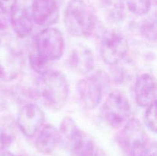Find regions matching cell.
<instances>
[{"label": "cell", "instance_id": "7", "mask_svg": "<svg viewBox=\"0 0 157 156\" xmlns=\"http://www.w3.org/2000/svg\"><path fill=\"white\" fill-rule=\"evenodd\" d=\"M35 47L37 53L49 62L57 61L64 53V37L59 30L48 27L37 35Z\"/></svg>", "mask_w": 157, "mask_h": 156}, {"label": "cell", "instance_id": "1", "mask_svg": "<svg viewBox=\"0 0 157 156\" xmlns=\"http://www.w3.org/2000/svg\"><path fill=\"white\" fill-rule=\"evenodd\" d=\"M37 94L43 102L54 110H61L68 99L69 87L61 72L48 70L37 83Z\"/></svg>", "mask_w": 157, "mask_h": 156}, {"label": "cell", "instance_id": "2", "mask_svg": "<svg viewBox=\"0 0 157 156\" xmlns=\"http://www.w3.org/2000/svg\"><path fill=\"white\" fill-rule=\"evenodd\" d=\"M64 21L67 32L75 37L90 36L96 26L94 15L83 0H71L67 3Z\"/></svg>", "mask_w": 157, "mask_h": 156}, {"label": "cell", "instance_id": "14", "mask_svg": "<svg viewBox=\"0 0 157 156\" xmlns=\"http://www.w3.org/2000/svg\"><path fill=\"white\" fill-rule=\"evenodd\" d=\"M94 60L91 50L84 47L74 49L68 58V64L79 73H87L93 69Z\"/></svg>", "mask_w": 157, "mask_h": 156}, {"label": "cell", "instance_id": "25", "mask_svg": "<svg viewBox=\"0 0 157 156\" xmlns=\"http://www.w3.org/2000/svg\"><path fill=\"white\" fill-rule=\"evenodd\" d=\"M0 156H15L12 153L9 152V151H2L0 153Z\"/></svg>", "mask_w": 157, "mask_h": 156}, {"label": "cell", "instance_id": "18", "mask_svg": "<svg viewBox=\"0 0 157 156\" xmlns=\"http://www.w3.org/2000/svg\"><path fill=\"white\" fill-rule=\"evenodd\" d=\"M145 122L147 126L152 132H156V101L147 106L145 113Z\"/></svg>", "mask_w": 157, "mask_h": 156}, {"label": "cell", "instance_id": "12", "mask_svg": "<svg viewBox=\"0 0 157 156\" xmlns=\"http://www.w3.org/2000/svg\"><path fill=\"white\" fill-rule=\"evenodd\" d=\"M135 98L138 105L147 107L156 101V84L154 76L144 73L136 80L135 84Z\"/></svg>", "mask_w": 157, "mask_h": 156}, {"label": "cell", "instance_id": "4", "mask_svg": "<svg viewBox=\"0 0 157 156\" xmlns=\"http://www.w3.org/2000/svg\"><path fill=\"white\" fill-rule=\"evenodd\" d=\"M117 142L126 156H138L148 145V136L136 118L129 119L117 135Z\"/></svg>", "mask_w": 157, "mask_h": 156}, {"label": "cell", "instance_id": "8", "mask_svg": "<svg viewBox=\"0 0 157 156\" xmlns=\"http://www.w3.org/2000/svg\"><path fill=\"white\" fill-rule=\"evenodd\" d=\"M100 49L103 61L109 65L114 66L127 55L129 50L128 41L119 32L109 30L103 35Z\"/></svg>", "mask_w": 157, "mask_h": 156}, {"label": "cell", "instance_id": "9", "mask_svg": "<svg viewBox=\"0 0 157 156\" xmlns=\"http://www.w3.org/2000/svg\"><path fill=\"white\" fill-rule=\"evenodd\" d=\"M105 84V79L100 75H94L78 82L77 91L84 107L94 110L99 105L107 85Z\"/></svg>", "mask_w": 157, "mask_h": 156}, {"label": "cell", "instance_id": "22", "mask_svg": "<svg viewBox=\"0 0 157 156\" xmlns=\"http://www.w3.org/2000/svg\"><path fill=\"white\" fill-rule=\"evenodd\" d=\"M138 156H156V142H153L152 145H147Z\"/></svg>", "mask_w": 157, "mask_h": 156}, {"label": "cell", "instance_id": "20", "mask_svg": "<svg viewBox=\"0 0 157 156\" xmlns=\"http://www.w3.org/2000/svg\"><path fill=\"white\" fill-rule=\"evenodd\" d=\"M142 33L147 39L150 40V41H156V21L153 20H150V21H147L144 22L143 24Z\"/></svg>", "mask_w": 157, "mask_h": 156}, {"label": "cell", "instance_id": "6", "mask_svg": "<svg viewBox=\"0 0 157 156\" xmlns=\"http://www.w3.org/2000/svg\"><path fill=\"white\" fill-rule=\"evenodd\" d=\"M59 133L60 142L78 156L94 150L91 141L78 128L76 122L71 117L63 119Z\"/></svg>", "mask_w": 157, "mask_h": 156}, {"label": "cell", "instance_id": "24", "mask_svg": "<svg viewBox=\"0 0 157 156\" xmlns=\"http://www.w3.org/2000/svg\"><path fill=\"white\" fill-rule=\"evenodd\" d=\"M81 156H98V155H97L96 153L94 152V150H92V151H87V152H86L85 154H82Z\"/></svg>", "mask_w": 157, "mask_h": 156}, {"label": "cell", "instance_id": "23", "mask_svg": "<svg viewBox=\"0 0 157 156\" xmlns=\"http://www.w3.org/2000/svg\"><path fill=\"white\" fill-rule=\"evenodd\" d=\"M4 14L2 12H0V35L2 36L5 35V33L9 28V23L6 17L4 16Z\"/></svg>", "mask_w": 157, "mask_h": 156}, {"label": "cell", "instance_id": "17", "mask_svg": "<svg viewBox=\"0 0 157 156\" xmlns=\"http://www.w3.org/2000/svg\"><path fill=\"white\" fill-rule=\"evenodd\" d=\"M129 10L138 15L147 14L151 8V0H125Z\"/></svg>", "mask_w": 157, "mask_h": 156}, {"label": "cell", "instance_id": "3", "mask_svg": "<svg viewBox=\"0 0 157 156\" xmlns=\"http://www.w3.org/2000/svg\"><path fill=\"white\" fill-rule=\"evenodd\" d=\"M22 52L12 38H0V80L10 81L21 73L24 65Z\"/></svg>", "mask_w": 157, "mask_h": 156}, {"label": "cell", "instance_id": "15", "mask_svg": "<svg viewBox=\"0 0 157 156\" xmlns=\"http://www.w3.org/2000/svg\"><path fill=\"white\" fill-rule=\"evenodd\" d=\"M10 21L14 32L20 38H25L33 29V23L24 9L16 6L11 12Z\"/></svg>", "mask_w": 157, "mask_h": 156}, {"label": "cell", "instance_id": "19", "mask_svg": "<svg viewBox=\"0 0 157 156\" xmlns=\"http://www.w3.org/2000/svg\"><path fill=\"white\" fill-rule=\"evenodd\" d=\"M15 139L13 132L6 128H0V151H4L12 145Z\"/></svg>", "mask_w": 157, "mask_h": 156}, {"label": "cell", "instance_id": "21", "mask_svg": "<svg viewBox=\"0 0 157 156\" xmlns=\"http://www.w3.org/2000/svg\"><path fill=\"white\" fill-rule=\"evenodd\" d=\"M17 6V0H0V10L5 14H9Z\"/></svg>", "mask_w": 157, "mask_h": 156}, {"label": "cell", "instance_id": "10", "mask_svg": "<svg viewBox=\"0 0 157 156\" xmlns=\"http://www.w3.org/2000/svg\"><path fill=\"white\" fill-rule=\"evenodd\" d=\"M44 122V112L35 104H26L18 111L17 124L21 132L27 137H33L38 133Z\"/></svg>", "mask_w": 157, "mask_h": 156}, {"label": "cell", "instance_id": "13", "mask_svg": "<svg viewBox=\"0 0 157 156\" xmlns=\"http://www.w3.org/2000/svg\"><path fill=\"white\" fill-rule=\"evenodd\" d=\"M60 142L59 130L52 125L42 126L35 140V147L39 152L48 154L54 151Z\"/></svg>", "mask_w": 157, "mask_h": 156}, {"label": "cell", "instance_id": "11", "mask_svg": "<svg viewBox=\"0 0 157 156\" xmlns=\"http://www.w3.org/2000/svg\"><path fill=\"white\" fill-rule=\"evenodd\" d=\"M32 17L34 22L40 26L55 24L59 17V8L56 0H33Z\"/></svg>", "mask_w": 157, "mask_h": 156}, {"label": "cell", "instance_id": "5", "mask_svg": "<svg viewBox=\"0 0 157 156\" xmlns=\"http://www.w3.org/2000/svg\"><path fill=\"white\" fill-rule=\"evenodd\" d=\"M130 106L127 96L119 90L109 93L102 107V115L105 122L113 128H119L128 119Z\"/></svg>", "mask_w": 157, "mask_h": 156}, {"label": "cell", "instance_id": "16", "mask_svg": "<svg viewBox=\"0 0 157 156\" xmlns=\"http://www.w3.org/2000/svg\"><path fill=\"white\" fill-rule=\"evenodd\" d=\"M29 62L32 70L38 74L42 75L49 70V61L44 59L37 52L32 53L30 55Z\"/></svg>", "mask_w": 157, "mask_h": 156}]
</instances>
